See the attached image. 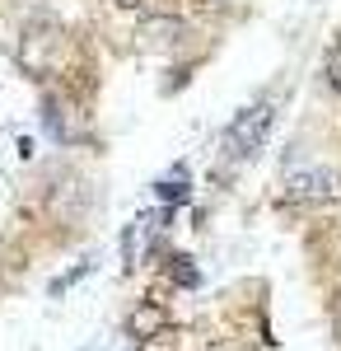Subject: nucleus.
Listing matches in <instances>:
<instances>
[{"instance_id":"f257e3e1","label":"nucleus","mask_w":341,"mask_h":351,"mask_svg":"<svg viewBox=\"0 0 341 351\" xmlns=\"http://www.w3.org/2000/svg\"><path fill=\"white\" fill-rule=\"evenodd\" d=\"M337 173L323 169V164H309V169H294L286 178V197L299 202V206H323V202H337Z\"/></svg>"},{"instance_id":"f03ea898","label":"nucleus","mask_w":341,"mask_h":351,"mask_svg":"<svg viewBox=\"0 0 341 351\" xmlns=\"http://www.w3.org/2000/svg\"><path fill=\"white\" fill-rule=\"evenodd\" d=\"M61 28L52 24V19H42V24L33 28L28 24V33H24V52H19V61H24V71H33V75H47L56 66V56H61Z\"/></svg>"},{"instance_id":"7ed1b4c3","label":"nucleus","mask_w":341,"mask_h":351,"mask_svg":"<svg viewBox=\"0 0 341 351\" xmlns=\"http://www.w3.org/2000/svg\"><path fill=\"white\" fill-rule=\"evenodd\" d=\"M266 127H271V104H253V108H243L234 122H229L225 141H229V150H234V155H253V150L262 145Z\"/></svg>"},{"instance_id":"20e7f679","label":"nucleus","mask_w":341,"mask_h":351,"mask_svg":"<svg viewBox=\"0 0 341 351\" xmlns=\"http://www.w3.org/2000/svg\"><path fill=\"white\" fill-rule=\"evenodd\" d=\"M136 38H140L145 52H164V47H173V43L183 38V19H173V14H155V19L140 24Z\"/></svg>"},{"instance_id":"39448f33","label":"nucleus","mask_w":341,"mask_h":351,"mask_svg":"<svg viewBox=\"0 0 341 351\" xmlns=\"http://www.w3.org/2000/svg\"><path fill=\"white\" fill-rule=\"evenodd\" d=\"M150 234H155V216H136L131 225H127V239H122L127 267H140V253L150 248Z\"/></svg>"},{"instance_id":"423d86ee","label":"nucleus","mask_w":341,"mask_h":351,"mask_svg":"<svg viewBox=\"0 0 341 351\" xmlns=\"http://www.w3.org/2000/svg\"><path fill=\"white\" fill-rule=\"evenodd\" d=\"M164 309L159 304H140V309H131V319H127V332L131 337H155V332H164Z\"/></svg>"},{"instance_id":"0eeeda50","label":"nucleus","mask_w":341,"mask_h":351,"mask_svg":"<svg viewBox=\"0 0 341 351\" xmlns=\"http://www.w3.org/2000/svg\"><path fill=\"white\" fill-rule=\"evenodd\" d=\"M159 202H187V173H168L159 183Z\"/></svg>"},{"instance_id":"6e6552de","label":"nucleus","mask_w":341,"mask_h":351,"mask_svg":"<svg viewBox=\"0 0 341 351\" xmlns=\"http://www.w3.org/2000/svg\"><path fill=\"white\" fill-rule=\"evenodd\" d=\"M327 80H332V84L341 89V43L332 47V56H327Z\"/></svg>"},{"instance_id":"1a4fd4ad","label":"nucleus","mask_w":341,"mask_h":351,"mask_svg":"<svg viewBox=\"0 0 341 351\" xmlns=\"http://www.w3.org/2000/svg\"><path fill=\"white\" fill-rule=\"evenodd\" d=\"M173 263H178V267H173V276H178V281H187V286H197V267H187L192 258H173Z\"/></svg>"},{"instance_id":"9d476101","label":"nucleus","mask_w":341,"mask_h":351,"mask_svg":"<svg viewBox=\"0 0 341 351\" xmlns=\"http://www.w3.org/2000/svg\"><path fill=\"white\" fill-rule=\"evenodd\" d=\"M117 5H122V10H136V5H145V0H117Z\"/></svg>"}]
</instances>
